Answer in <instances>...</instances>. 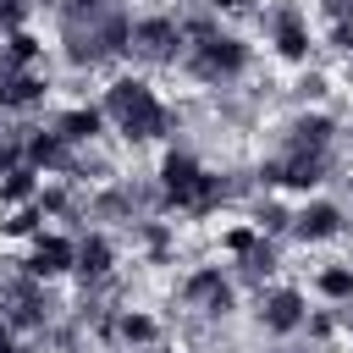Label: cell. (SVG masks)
<instances>
[{
  "mask_svg": "<svg viewBox=\"0 0 353 353\" xmlns=\"http://www.w3.org/2000/svg\"><path fill=\"white\" fill-rule=\"evenodd\" d=\"M99 110L110 121V143L132 154L143 149L160 154L182 132V110L160 94L154 72H138V66H116L110 77H99Z\"/></svg>",
  "mask_w": 353,
  "mask_h": 353,
  "instance_id": "cell-1",
  "label": "cell"
},
{
  "mask_svg": "<svg viewBox=\"0 0 353 353\" xmlns=\"http://www.w3.org/2000/svg\"><path fill=\"white\" fill-rule=\"evenodd\" d=\"M254 22H259V39H265V55L281 72H303V66L325 61V28L314 22L309 0H265L254 11Z\"/></svg>",
  "mask_w": 353,
  "mask_h": 353,
  "instance_id": "cell-2",
  "label": "cell"
},
{
  "mask_svg": "<svg viewBox=\"0 0 353 353\" xmlns=\"http://www.w3.org/2000/svg\"><path fill=\"white\" fill-rule=\"evenodd\" d=\"M171 292H176V303L193 314V320H204V325H226V320H237L243 309H248V287L237 281V270L226 265V259H199V265H188L176 281H171Z\"/></svg>",
  "mask_w": 353,
  "mask_h": 353,
  "instance_id": "cell-3",
  "label": "cell"
},
{
  "mask_svg": "<svg viewBox=\"0 0 353 353\" xmlns=\"http://www.w3.org/2000/svg\"><path fill=\"white\" fill-rule=\"evenodd\" d=\"M309 314H314V298H309L303 276H276V281H265V287L248 292V320H254V331H259L270 347L303 342Z\"/></svg>",
  "mask_w": 353,
  "mask_h": 353,
  "instance_id": "cell-4",
  "label": "cell"
},
{
  "mask_svg": "<svg viewBox=\"0 0 353 353\" xmlns=\"http://www.w3.org/2000/svg\"><path fill=\"white\" fill-rule=\"evenodd\" d=\"M188 55V22L176 6H132V22H127V66L138 72H165V66H182Z\"/></svg>",
  "mask_w": 353,
  "mask_h": 353,
  "instance_id": "cell-5",
  "label": "cell"
},
{
  "mask_svg": "<svg viewBox=\"0 0 353 353\" xmlns=\"http://www.w3.org/2000/svg\"><path fill=\"white\" fill-rule=\"evenodd\" d=\"M347 232H353V210L336 193H314V199H298L292 204V226H287V243L292 248L331 254V248L347 243Z\"/></svg>",
  "mask_w": 353,
  "mask_h": 353,
  "instance_id": "cell-6",
  "label": "cell"
},
{
  "mask_svg": "<svg viewBox=\"0 0 353 353\" xmlns=\"http://www.w3.org/2000/svg\"><path fill=\"white\" fill-rule=\"evenodd\" d=\"M17 270L39 287H66L77 281V232L72 226H44L17 248Z\"/></svg>",
  "mask_w": 353,
  "mask_h": 353,
  "instance_id": "cell-7",
  "label": "cell"
},
{
  "mask_svg": "<svg viewBox=\"0 0 353 353\" xmlns=\"http://www.w3.org/2000/svg\"><path fill=\"white\" fill-rule=\"evenodd\" d=\"M121 265H127V254H121V237L110 226H77V281L72 287L105 292L121 281Z\"/></svg>",
  "mask_w": 353,
  "mask_h": 353,
  "instance_id": "cell-8",
  "label": "cell"
},
{
  "mask_svg": "<svg viewBox=\"0 0 353 353\" xmlns=\"http://www.w3.org/2000/svg\"><path fill=\"white\" fill-rule=\"evenodd\" d=\"M303 287L320 309L353 314V259L347 254H314V265L303 270Z\"/></svg>",
  "mask_w": 353,
  "mask_h": 353,
  "instance_id": "cell-9",
  "label": "cell"
},
{
  "mask_svg": "<svg viewBox=\"0 0 353 353\" xmlns=\"http://www.w3.org/2000/svg\"><path fill=\"white\" fill-rule=\"evenodd\" d=\"M199 6H204L210 17H221V22L237 28V22H254V11H259L265 0H199Z\"/></svg>",
  "mask_w": 353,
  "mask_h": 353,
  "instance_id": "cell-10",
  "label": "cell"
},
{
  "mask_svg": "<svg viewBox=\"0 0 353 353\" xmlns=\"http://www.w3.org/2000/svg\"><path fill=\"white\" fill-rule=\"evenodd\" d=\"M0 353H28V336L17 331V320L0 309Z\"/></svg>",
  "mask_w": 353,
  "mask_h": 353,
  "instance_id": "cell-11",
  "label": "cell"
},
{
  "mask_svg": "<svg viewBox=\"0 0 353 353\" xmlns=\"http://www.w3.org/2000/svg\"><path fill=\"white\" fill-rule=\"evenodd\" d=\"M342 143L353 149V105H347V116H342Z\"/></svg>",
  "mask_w": 353,
  "mask_h": 353,
  "instance_id": "cell-12",
  "label": "cell"
},
{
  "mask_svg": "<svg viewBox=\"0 0 353 353\" xmlns=\"http://www.w3.org/2000/svg\"><path fill=\"white\" fill-rule=\"evenodd\" d=\"M342 325H347V342H353V314H342Z\"/></svg>",
  "mask_w": 353,
  "mask_h": 353,
  "instance_id": "cell-13",
  "label": "cell"
}]
</instances>
